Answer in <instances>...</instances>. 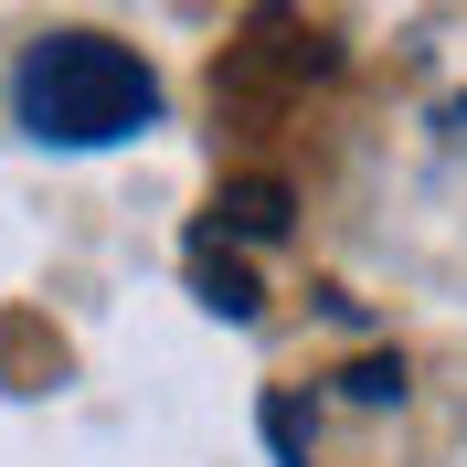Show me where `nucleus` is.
<instances>
[{
	"instance_id": "obj_1",
	"label": "nucleus",
	"mask_w": 467,
	"mask_h": 467,
	"mask_svg": "<svg viewBox=\"0 0 467 467\" xmlns=\"http://www.w3.org/2000/svg\"><path fill=\"white\" fill-rule=\"evenodd\" d=\"M11 107L43 149H117L160 117V75L107 32H43L11 75Z\"/></svg>"
}]
</instances>
